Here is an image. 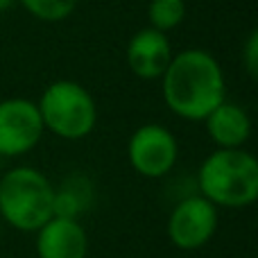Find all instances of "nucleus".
Returning a JSON list of instances; mask_svg holds the SVG:
<instances>
[{
    "label": "nucleus",
    "mask_w": 258,
    "mask_h": 258,
    "mask_svg": "<svg viewBox=\"0 0 258 258\" xmlns=\"http://www.w3.org/2000/svg\"><path fill=\"white\" fill-rule=\"evenodd\" d=\"M163 102L174 116L202 122L227 95V82L220 61L202 48L181 50L172 54L161 75Z\"/></svg>",
    "instance_id": "nucleus-1"
},
{
    "label": "nucleus",
    "mask_w": 258,
    "mask_h": 258,
    "mask_svg": "<svg viewBox=\"0 0 258 258\" xmlns=\"http://www.w3.org/2000/svg\"><path fill=\"white\" fill-rule=\"evenodd\" d=\"M197 188L218 209H247L258 200V161L251 152L218 147L202 161Z\"/></svg>",
    "instance_id": "nucleus-2"
},
{
    "label": "nucleus",
    "mask_w": 258,
    "mask_h": 258,
    "mask_svg": "<svg viewBox=\"0 0 258 258\" xmlns=\"http://www.w3.org/2000/svg\"><path fill=\"white\" fill-rule=\"evenodd\" d=\"M54 218V186L41 170L18 165L0 179V220L16 231L36 233Z\"/></svg>",
    "instance_id": "nucleus-3"
},
{
    "label": "nucleus",
    "mask_w": 258,
    "mask_h": 258,
    "mask_svg": "<svg viewBox=\"0 0 258 258\" xmlns=\"http://www.w3.org/2000/svg\"><path fill=\"white\" fill-rule=\"evenodd\" d=\"M36 107L45 132H52L63 141H82L98 122L95 98L73 80H57L48 84Z\"/></svg>",
    "instance_id": "nucleus-4"
},
{
    "label": "nucleus",
    "mask_w": 258,
    "mask_h": 258,
    "mask_svg": "<svg viewBox=\"0 0 258 258\" xmlns=\"http://www.w3.org/2000/svg\"><path fill=\"white\" fill-rule=\"evenodd\" d=\"M127 159L141 177L161 179L177 163L179 143L168 127L147 122L132 134L127 143Z\"/></svg>",
    "instance_id": "nucleus-5"
},
{
    "label": "nucleus",
    "mask_w": 258,
    "mask_h": 258,
    "mask_svg": "<svg viewBox=\"0 0 258 258\" xmlns=\"http://www.w3.org/2000/svg\"><path fill=\"white\" fill-rule=\"evenodd\" d=\"M218 206H213L206 197L188 195L174 204L168 218V238L177 249L195 251L209 245L218 231Z\"/></svg>",
    "instance_id": "nucleus-6"
},
{
    "label": "nucleus",
    "mask_w": 258,
    "mask_h": 258,
    "mask_svg": "<svg viewBox=\"0 0 258 258\" xmlns=\"http://www.w3.org/2000/svg\"><path fill=\"white\" fill-rule=\"evenodd\" d=\"M43 120L36 102L25 98H7L0 102V156H23L39 145Z\"/></svg>",
    "instance_id": "nucleus-7"
},
{
    "label": "nucleus",
    "mask_w": 258,
    "mask_h": 258,
    "mask_svg": "<svg viewBox=\"0 0 258 258\" xmlns=\"http://www.w3.org/2000/svg\"><path fill=\"white\" fill-rule=\"evenodd\" d=\"M172 45L168 41V34L154 30V27H143L129 39L125 59L127 66L138 80H161L168 63L172 61Z\"/></svg>",
    "instance_id": "nucleus-8"
},
{
    "label": "nucleus",
    "mask_w": 258,
    "mask_h": 258,
    "mask_svg": "<svg viewBox=\"0 0 258 258\" xmlns=\"http://www.w3.org/2000/svg\"><path fill=\"white\" fill-rule=\"evenodd\" d=\"M89 236L80 220L50 218L36 231V256L39 258H86Z\"/></svg>",
    "instance_id": "nucleus-9"
},
{
    "label": "nucleus",
    "mask_w": 258,
    "mask_h": 258,
    "mask_svg": "<svg viewBox=\"0 0 258 258\" xmlns=\"http://www.w3.org/2000/svg\"><path fill=\"white\" fill-rule=\"evenodd\" d=\"M206 125L209 138L222 150L242 147L251 136V118L242 107L233 102H220L209 116L202 120Z\"/></svg>",
    "instance_id": "nucleus-10"
},
{
    "label": "nucleus",
    "mask_w": 258,
    "mask_h": 258,
    "mask_svg": "<svg viewBox=\"0 0 258 258\" xmlns=\"http://www.w3.org/2000/svg\"><path fill=\"white\" fill-rule=\"evenodd\" d=\"M93 204V186L84 174H71L59 188H54V215L77 220Z\"/></svg>",
    "instance_id": "nucleus-11"
},
{
    "label": "nucleus",
    "mask_w": 258,
    "mask_h": 258,
    "mask_svg": "<svg viewBox=\"0 0 258 258\" xmlns=\"http://www.w3.org/2000/svg\"><path fill=\"white\" fill-rule=\"evenodd\" d=\"M186 12V0H152L147 7V21H150V27L168 34L181 25Z\"/></svg>",
    "instance_id": "nucleus-12"
},
{
    "label": "nucleus",
    "mask_w": 258,
    "mask_h": 258,
    "mask_svg": "<svg viewBox=\"0 0 258 258\" xmlns=\"http://www.w3.org/2000/svg\"><path fill=\"white\" fill-rule=\"evenodd\" d=\"M80 0H18L30 16L43 23H59L73 16Z\"/></svg>",
    "instance_id": "nucleus-13"
},
{
    "label": "nucleus",
    "mask_w": 258,
    "mask_h": 258,
    "mask_svg": "<svg viewBox=\"0 0 258 258\" xmlns=\"http://www.w3.org/2000/svg\"><path fill=\"white\" fill-rule=\"evenodd\" d=\"M242 63H245V71L251 80L258 77V30H254L247 36L245 45H242Z\"/></svg>",
    "instance_id": "nucleus-14"
},
{
    "label": "nucleus",
    "mask_w": 258,
    "mask_h": 258,
    "mask_svg": "<svg viewBox=\"0 0 258 258\" xmlns=\"http://www.w3.org/2000/svg\"><path fill=\"white\" fill-rule=\"evenodd\" d=\"M14 5H18V0H0V12H7Z\"/></svg>",
    "instance_id": "nucleus-15"
},
{
    "label": "nucleus",
    "mask_w": 258,
    "mask_h": 258,
    "mask_svg": "<svg viewBox=\"0 0 258 258\" xmlns=\"http://www.w3.org/2000/svg\"><path fill=\"white\" fill-rule=\"evenodd\" d=\"M0 238H3V220H0Z\"/></svg>",
    "instance_id": "nucleus-16"
}]
</instances>
